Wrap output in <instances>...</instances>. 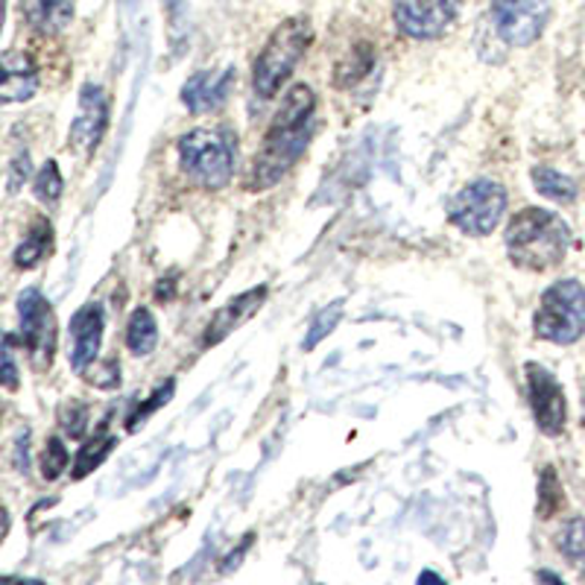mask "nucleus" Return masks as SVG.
I'll list each match as a JSON object with an SVG mask.
<instances>
[{
  "label": "nucleus",
  "instance_id": "21",
  "mask_svg": "<svg viewBox=\"0 0 585 585\" xmlns=\"http://www.w3.org/2000/svg\"><path fill=\"white\" fill-rule=\"evenodd\" d=\"M114 446H118V439L109 437V434H97L94 439H88L83 448H80V454L74 460V477L76 480H83L85 474H92L94 468H100L106 463V456L112 454Z\"/></svg>",
  "mask_w": 585,
  "mask_h": 585
},
{
  "label": "nucleus",
  "instance_id": "20",
  "mask_svg": "<svg viewBox=\"0 0 585 585\" xmlns=\"http://www.w3.org/2000/svg\"><path fill=\"white\" fill-rule=\"evenodd\" d=\"M158 343V322L149 307H138L135 314L130 316V326H126V345H130L132 354L138 357H147L153 354Z\"/></svg>",
  "mask_w": 585,
  "mask_h": 585
},
{
  "label": "nucleus",
  "instance_id": "4",
  "mask_svg": "<svg viewBox=\"0 0 585 585\" xmlns=\"http://www.w3.org/2000/svg\"><path fill=\"white\" fill-rule=\"evenodd\" d=\"M533 331L539 340L571 345L585 334V288L576 279L553 281L539 298Z\"/></svg>",
  "mask_w": 585,
  "mask_h": 585
},
{
  "label": "nucleus",
  "instance_id": "10",
  "mask_svg": "<svg viewBox=\"0 0 585 585\" xmlns=\"http://www.w3.org/2000/svg\"><path fill=\"white\" fill-rule=\"evenodd\" d=\"M109 130V94L102 85H83L80 102H76V118L68 130V147L76 156H92L100 147L102 135Z\"/></svg>",
  "mask_w": 585,
  "mask_h": 585
},
{
  "label": "nucleus",
  "instance_id": "9",
  "mask_svg": "<svg viewBox=\"0 0 585 585\" xmlns=\"http://www.w3.org/2000/svg\"><path fill=\"white\" fill-rule=\"evenodd\" d=\"M524 371H527V395L536 425L545 437H559L568 422V401L562 383L541 363H527Z\"/></svg>",
  "mask_w": 585,
  "mask_h": 585
},
{
  "label": "nucleus",
  "instance_id": "1",
  "mask_svg": "<svg viewBox=\"0 0 585 585\" xmlns=\"http://www.w3.org/2000/svg\"><path fill=\"white\" fill-rule=\"evenodd\" d=\"M314 114L316 97L310 85H293L284 94L279 112H276L270 130L264 135V144L255 153L249 176H246L249 191H270L296 168V161L305 156L310 135H314Z\"/></svg>",
  "mask_w": 585,
  "mask_h": 585
},
{
  "label": "nucleus",
  "instance_id": "27",
  "mask_svg": "<svg viewBox=\"0 0 585 585\" xmlns=\"http://www.w3.org/2000/svg\"><path fill=\"white\" fill-rule=\"evenodd\" d=\"M85 381L97 387V390H114V387H121V363L118 357H106V361H94L88 369L83 371Z\"/></svg>",
  "mask_w": 585,
  "mask_h": 585
},
{
  "label": "nucleus",
  "instance_id": "33",
  "mask_svg": "<svg viewBox=\"0 0 585 585\" xmlns=\"http://www.w3.org/2000/svg\"><path fill=\"white\" fill-rule=\"evenodd\" d=\"M27 434H24V439H19V442H15V468H19V472H27Z\"/></svg>",
  "mask_w": 585,
  "mask_h": 585
},
{
  "label": "nucleus",
  "instance_id": "2",
  "mask_svg": "<svg viewBox=\"0 0 585 585\" xmlns=\"http://www.w3.org/2000/svg\"><path fill=\"white\" fill-rule=\"evenodd\" d=\"M571 226L548 208H524L507 226V252L521 270L545 272L559 267L571 249Z\"/></svg>",
  "mask_w": 585,
  "mask_h": 585
},
{
  "label": "nucleus",
  "instance_id": "24",
  "mask_svg": "<svg viewBox=\"0 0 585 585\" xmlns=\"http://www.w3.org/2000/svg\"><path fill=\"white\" fill-rule=\"evenodd\" d=\"M36 199L45 205H57L59 196H62V191H65V179H62V173H59V164L57 161H47L45 168L38 170L36 176Z\"/></svg>",
  "mask_w": 585,
  "mask_h": 585
},
{
  "label": "nucleus",
  "instance_id": "12",
  "mask_svg": "<svg viewBox=\"0 0 585 585\" xmlns=\"http://www.w3.org/2000/svg\"><path fill=\"white\" fill-rule=\"evenodd\" d=\"M102 328H106V314H102V307L97 302H88L74 314V319H71V337H74L71 366L76 371H85L100 357Z\"/></svg>",
  "mask_w": 585,
  "mask_h": 585
},
{
  "label": "nucleus",
  "instance_id": "8",
  "mask_svg": "<svg viewBox=\"0 0 585 585\" xmlns=\"http://www.w3.org/2000/svg\"><path fill=\"white\" fill-rule=\"evenodd\" d=\"M492 21L498 36L512 47L539 41L550 21L548 0H492Z\"/></svg>",
  "mask_w": 585,
  "mask_h": 585
},
{
  "label": "nucleus",
  "instance_id": "34",
  "mask_svg": "<svg viewBox=\"0 0 585 585\" xmlns=\"http://www.w3.org/2000/svg\"><path fill=\"white\" fill-rule=\"evenodd\" d=\"M418 583H442V576L434 574V571H422V574H418Z\"/></svg>",
  "mask_w": 585,
  "mask_h": 585
},
{
  "label": "nucleus",
  "instance_id": "15",
  "mask_svg": "<svg viewBox=\"0 0 585 585\" xmlns=\"http://www.w3.org/2000/svg\"><path fill=\"white\" fill-rule=\"evenodd\" d=\"M38 92V65L24 50L3 53V102H24Z\"/></svg>",
  "mask_w": 585,
  "mask_h": 585
},
{
  "label": "nucleus",
  "instance_id": "25",
  "mask_svg": "<svg viewBox=\"0 0 585 585\" xmlns=\"http://www.w3.org/2000/svg\"><path fill=\"white\" fill-rule=\"evenodd\" d=\"M559 550L565 553L574 565H585V521L571 519L565 529L559 533Z\"/></svg>",
  "mask_w": 585,
  "mask_h": 585
},
{
  "label": "nucleus",
  "instance_id": "16",
  "mask_svg": "<svg viewBox=\"0 0 585 585\" xmlns=\"http://www.w3.org/2000/svg\"><path fill=\"white\" fill-rule=\"evenodd\" d=\"M24 19L38 33L57 36L74 19V0H24Z\"/></svg>",
  "mask_w": 585,
  "mask_h": 585
},
{
  "label": "nucleus",
  "instance_id": "11",
  "mask_svg": "<svg viewBox=\"0 0 585 585\" xmlns=\"http://www.w3.org/2000/svg\"><path fill=\"white\" fill-rule=\"evenodd\" d=\"M392 19L407 38L430 41L451 29L456 21V0H399Z\"/></svg>",
  "mask_w": 585,
  "mask_h": 585
},
{
  "label": "nucleus",
  "instance_id": "30",
  "mask_svg": "<svg viewBox=\"0 0 585 585\" xmlns=\"http://www.w3.org/2000/svg\"><path fill=\"white\" fill-rule=\"evenodd\" d=\"M33 173V168H29V153L27 149H21V153H15L10 161V173H7V185H10V194H15L24 182H27V176Z\"/></svg>",
  "mask_w": 585,
  "mask_h": 585
},
{
  "label": "nucleus",
  "instance_id": "6",
  "mask_svg": "<svg viewBox=\"0 0 585 585\" xmlns=\"http://www.w3.org/2000/svg\"><path fill=\"white\" fill-rule=\"evenodd\" d=\"M503 215H507V191L492 179H474L448 205L451 223L472 237L492 234L501 226Z\"/></svg>",
  "mask_w": 585,
  "mask_h": 585
},
{
  "label": "nucleus",
  "instance_id": "35",
  "mask_svg": "<svg viewBox=\"0 0 585 585\" xmlns=\"http://www.w3.org/2000/svg\"><path fill=\"white\" fill-rule=\"evenodd\" d=\"M539 580H550V583H562V576L550 574V571H541V574H539Z\"/></svg>",
  "mask_w": 585,
  "mask_h": 585
},
{
  "label": "nucleus",
  "instance_id": "23",
  "mask_svg": "<svg viewBox=\"0 0 585 585\" xmlns=\"http://www.w3.org/2000/svg\"><path fill=\"white\" fill-rule=\"evenodd\" d=\"M343 310H345L343 298H337V302H331V305L322 307V310L314 316V322H310L305 337V352H314L316 345L322 343V340L334 331L337 322L343 319Z\"/></svg>",
  "mask_w": 585,
  "mask_h": 585
},
{
  "label": "nucleus",
  "instance_id": "32",
  "mask_svg": "<svg viewBox=\"0 0 585 585\" xmlns=\"http://www.w3.org/2000/svg\"><path fill=\"white\" fill-rule=\"evenodd\" d=\"M170 10V38L179 41V27H182V15H185V3L182 0H164Z\"/></svg>",
  "mask_w": 585,
  "mask_h": 585
},
{
  "label": "nucleus",
  "instance_id": "28",
  "mask_svg": "<svg viewBox=\"0 0 585 585\" xmlns=\"http://www.w3.org/2000/svg\"><path fill=\"white\" fill-rule=\"evenodd\" d=\"M173 390H176V381L161 383V387H158V390L149 395V401L138 404V407H135V413L126 418V422H130V430H138L141 425H144V422H147V418L153 416L158 407H161V404H168V401L173 399Z\"/></svg>",
  "mask_w": 585,
  "mask_h": 585
},
{
  "label": "nucleus",
  "instance_id": "18",
  "mask_svg": "<svg viewBox=\"0 0 585 585\" xmlns=\"http://www.w3.org/2000/svg\"><path fill=\"white\" fill-rule=\"evenodd\" d=\"M375 59H378L375 45H369V41L354 45L352 50H349V53L337 62V71H334L337 88H352V85H357L361 80H366V76L375 71Z\"/></svg>",
  "mask_w": 585,
  "mask_h": 585
},
{
  "label": "nucleus",
  "instance_id": "13",
  "mask_svg": "<svg viewBox=\"0 0 585 585\" xmlns=\"http://www.w3.org/2000/svg\"><path fill=\"white\" fill-rule=\"evenodd\" d=\"M234 80H237V71L232 65L220 68V71H199L182 88V102L194 114L211 112L229 97Z\"/></svg>",
  "mask_w": 585,
  "mask_h": 585
},
{
  "label": "nucleus",
  "instance_id": "26",
  "mask_svg": "<svg viewBox=\"0 0 585 585\" xmlns=\"http://www.w3.org/2000/svg\"><path fill=\"white\" fill-rule=\"evenodd\" d=\"M71 463V454H68V446L59 437H50L45 446V454H41V477L45 480H57L62 477Z\"/></svg>",
  "mask_w": 585,
  "mask_h": 585
},
{
  "label": "nucleus",
  "instance_id": "31",
  "mask_svg": "<svg viewBox=\"0 0 585 585\" xmlns=\"http://www.w3.org/2000/svg\"><path fill=\"white\" fill-rule=\"evenodd\" d=\"M15 337L7 334L3 340V387L7 390H19V363H15Z\"/></svg>",
  "mask_w": 585,
  "mask_h": 585
},
{
  "label": "nucleus",
  "instance_id": "7",
  "mask_svg": "<svg viewBox=\"0 0 585 585\" xmlns=\"http://www.w3.org/2000/svg\"><path fill=\"white\" fill-rule=\"evenodd\" d=\"M19 322L21 343L27 349L29 361L38 371L50 369L53 352H57V316L53 307L45 298V293L36 288H27L19 296Z\"/></svg>",
  "mask_w": 585,
  "mask_h": 585
},
{
  "label": "nucleus",
  "instance_id": "5",
  "mask_svg": "<svg viewBox=\"0 0 585 585\" xmlns=\"http://www.w3.org/2000/svg\"><path fill=\"white\" fill-rule=\"evenodd\" d=\"M179 164L191 182L205 191H220L234 176V147L223 132L194 130L179 138Z\"/></svg>",
  "mask_w": 585,
  "mask_h": 585
},
{
  "label": "nucleus",
  "instance_id": "36",
  "mask_svg": "<svg viewBox=\"0 0 585 585\" xmlns=\"http://www.w3.org/2000/svg\"><path fill=\"white\" fill-rule=\"evenodd\" d=\"M583 410H585V399H583Z\"/></svg>",
  "mask_w": 585,
  "mask_h": 585
},
{
  "label": "nucleus",
  "instance_id": "19",
  "mask_svg": "<svg viewBox=\"0 0 585 585\" xmlns=\"http://www.w3.org/2000/svg\"><path fill=\"white\" fill-rule=\"evenodd\" d=\"M529 176H533L536 191H539L545 199H550V203L571 205L576 199V194H580V187H576L574 179L565 176V173H559V170H553V168H545V164L533 168Z\"/></svg>",
  "mask_w": 585,
  "mask_h": 585
},
{
  "label": "nucleus",
  "instance_id": "14",
  "mask_svg": "<svg viewBox=\"0 0 585 585\" xmlns=\"http://www.w3.org/2000/svg\"><path fill=\"white\" fill-rule=\"evenodd\" d=\"M264 298H267V288L260 284V288L246 290V293H241V296H234L232 302H226V305L211 316L208 328H205L203 345L223 343L226 337L232 334V331H237L243 322H249L252 316L258 314L260 305H264Z\"/></svg>",
  "mask_w": 585,
  "mask_h": 585
},
{
  "label": "nucleus",
  "instance_id": "3",
  "mask_svg": "<svg viewBox=\"0 0 585 585\" xmlns=\"http://www.w3.org/2000/svg\"><path fill=\"white\" fill-rule=\"evenodd\" d=\"M310 41H314V27L302 15L288 19L272 29V36L267 38V45H264V50L255 59V68H252L255 94L264 97V100L276 97L281 85L288 83L290 74H293V68L302 62Z\"/></svg>",
  "mask_w": 585,
  "mask_h": 585
},
{
  "label": "nucleus",
  "instance_id": "22",
  "mask_svg": "<svg viewBox=\"0 0 585 585\" xmlns=\"http://www.w3.org/2000/svg\"><path fill=\"white\" fill-rule=\"evenodd\" d=\"M562 507H565L562 480H559L553 465H545V472H541L539 477V503H536V510H539L541 519H553Z\"/></svg>",
  "mask_w": 585,
  "mask_h": 585
},
{
  "label": "nucleus",
  "instance_id": "17",
  "mask_svg": "<svg viewBox=\"0 0 585 585\" xmlns=\"http://www.w3.org/2000/svg\"><path fill=\"white\" fill-rule=\"evenodd\" d=\"M50 252H53V226L47 223L45 217H38L36 223L29 226V232L24 234L19 249H15V267L19 270H33Z\"/></svg>",
  "mask_w": 585,
  "mask_h": 585
},
{
  "label": "nucleus",
  "instance_id": "29",
  "mask_svg": "<svg viewBox=\"0 0 585 585\" xmlns=\"http://www.w3.org/2000/svg\"><path fill=\"white\" fill-rule=\"evenodd\" d=\"M59 425H62L68 437L80 439L88 430V407H85L83 401H68L59 410Z\"/></svg>",
  "mask_w": 585,
  "mask_h": 585
}]
</instances>
